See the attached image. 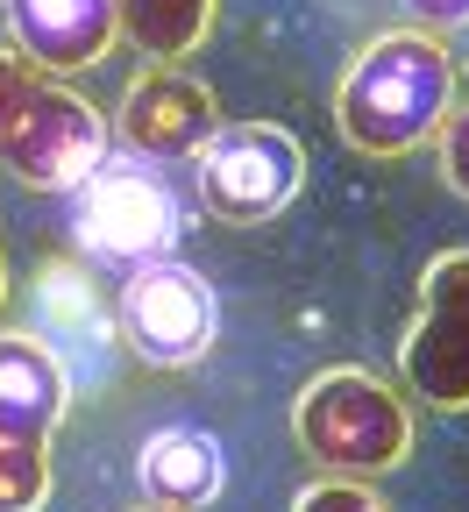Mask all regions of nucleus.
I'll use <instances>...</instances> for the list:
<instances>
[{
  "mask_svg": "<svg viewBox=\"0 0 469 512\" xmlns=\"http://www.w3.org/2000/svg\"><path fill=\"white\" fill-rule=\"evenodd\" d=\"M292 512H384V498L363 477H320L292 498Z\"/></svg>",
  "mask_w": 469,
  "mask_h": 512,
  "instance_id": "13",
  "label": "nucleus"
},
{
  "mask_svg": "<svg viewBox=\"0 0 469 512\" xmlns=\"http://www.w3.org/2000/svg\"><path fill=\"white\" fill-rule=\"evenodd\" d=\"M114 328L128 342V356L150 363V370H192L199 356L214 349L221 328V306L214 285L199 278L178 256H150V264L128 271L121 299H114Z\"/></svg>",
  "mask_w": 469,
  "mask_h": 512,
  "instance_id": "7",
  "label": "nucleus"
},
{
  "mask_svg": "<svg viewBox=\"0 0 469 512\" xmlns=\"http://www.w3.org/2000/svg\"><path fill=\"white\" fill-rule=\"evenodd\" d=\"M0 306H8V256H0Z\"/></svg>",
  "mask_w": 469,
  "mask_h": 512,
  "instance_id": "16",
  "label": "nucleus"
},
{
  "mask_svg": "<svg viewBox=\"0 0 469 512\" xmlns=\"http://www.w3.org/2000/svg\"><path fill=\"white\" fill-rule=\"evenodd\" d=\"M455 93L462 79L448 43L434 29H391L349 57L342 86H334V128L363 157H413L448 128Z\"/></svg>",
  "mask_w": 469,
  "mask_h": 512,
  "instance_id": "1",
  "label": "nucleus"
},
{
  "mask_svg": "<svg viewBox=\"0 0 469 512\" xmlns=\"http://www.w3.org/2000/svg\"><path fill=\"white\" fill-rule=\"evenodd\" d=\"M214 128H221V100L192 72H178V64L136 72L128 93H121V107H114V136L136 157H150V164H192Z\"/></svg>",
  "mask_w": 469,
  "mask_h": 512,
  "instance_id": "9",
  "label": "nucleus"
},
{
  "mask_svg": "<svg viewBox=\"0 0 469 512\" xmlns=\"http://www.w3.org/2000/svg\"><path fill=\"white\" fill-rule=\"evenodd\" d=\"M420 29H469V0H406Z\"/></svg>",
  "mask_w": 469,
  "mask_h": 512,
  "instance_id": "15",
  "label": "nucleus"
},
{
  "mask_svg": "<svg viewBox=\"0 0 469 512\" xmlns=\"http://www.w3.org/2000/svg\"><path fill=\"white\" fill-rule=\"evenodd\" d=\"M192 185H199V207L221 228H263L299 200L306 150L278 121H221L207 150L192 157Z\"/></svg>",
  "mask_w": 469,
  "mask_h": 512,
  "instance_id": "5",
  "label": "nucleus"
},
{
  "mask_svg": "<svg viewBox=\"0 0 469 512\" xmlns=\"http://www.w3.org/2000/svg\"><path fill=\"white\" fill-rule=\"evenodd\" d=\"M8 8V36L22 57H36L43 72H86L107 57L121 36V0H0Z\"/></svg>",
  "mask_w": 469,
  "mask_h": 512,
  "instance_id": "10",
  "label": "nucleus"
},
{
  "mask_svg": "<svg viewBox=\"0 0 469 512\" xmlns=\"http://www.w3.org/2000/svg\"><path fill=\"white\" fill-rule=\"evenodd\" d=\"M434 143H441V171H448V185L469 200V107H455V114H448V128H441Z\"/></svg>",
  "mask_w": 469,
  "mask_h": 512,
  "instance_id": "14",
  "label": "nucleus"
},
{
  "mask_svg": "<svg viewBox=\"0 0 469 512\" xmlns=\"http://www.w3.org/2000/svg\"><path fill=\"white\" fill-rule=\"evenodd\" d=\"M107 157V114L36 57L0 50V171L36 192H72Z\"/></svg>",
  "mask_w": 469,
  "mask_h": 512,
  "instance_id": "2",
  "label": "nucleus"
},
{
  "mask_svg": "<svg viewBox=\"0 0 469 512\" xmlns=\"http://www.w3.org/2000/svg\"><path fill=\"white\" fill-rule=\"evenodd\" d=\"M72 370L43 335H0V512H43Z\"/></svg>",
  "mask_w": 469,
  "mask_h": 512,
  "instance_id": "4",
  "label": "nucleus"
},
{
  "mask_svg": "<svg viewBox=\"0 0 469 512\" xmlns=\"http://www.w3.org/2000/svg\"><path fill=\"white\" fill-rule=\"evenodd\" d=\"M136 477H143V498L150 505H171V512H199L214 505L221 484H228V463H221V441L199 434V427H157L136 456Z\"/></svg>",
  "mask_w": 469,
  "mask_h": 512,
  "instance_id": "11",
  "label": "nucleus"
},
{
  "mask_svg": "<svg viewBox=\"0 0 469 512\" xmlns=\"http://www.w3.org/2000/svg\"><path fill=\"white\" fill-rule=\"evenodd\" d=\"M136 512H171V505H136Z\"/></svg>",
  "mask_w": 469,
  "mask_h": 512,
  "instance_id": "17",
  "label": "nucleus"
},
{
  "mask_svg": "<svg viewBox=\"0 0 469 512\" xmlns=\"http://www.w3.org/2000/svg\"><path fill=\"white\" fill-rule=\"evenodd\" d=\"M221 0H121V43L150 57V64H178L207 43Z\"/></svg>",
  "mask_w": 469,
  "mask_h": 512,
  "instance_id": "12",
  "label": "nucleus"
},
{
  "mask_svg": "<svg viewBox=\"0 0 469 512\" xmlns=\"http://www.w3.org/2000/svg\"><path fill=\"white\" fill-rule=\"evenodd\" d=\"M398 377L434 413H469V249L420 271V306L398 342Z\"/></svg>",
  "mask_w": 469,
  "mask_h": 512,
  "instance_id": "8",
  "label": "nucleus"
},
{
  "mask_svg": "<svg viewBox=\"0 0 469 512\" xmlns=\"http://www.w3.org/2000/svg\"><path fill=\"white\" fill-rule=\"evenodd\" d=\"M178 192L164 171H150V157H100L79 185H72V228L93 256H114V264H150V256H171L178 242Z\"/></svg>",
  "mask_w": 469,
  "mask_h": 512,
  "instance_id": "6",
  "label": "nucleus"
},
{
  "mask_svg": "<svg viewBox=\"0 0 469 512\" xmlns=\"http://www.w3.org/2000/svg\"><path fill=\"white\" fill-rule=\"evenodd\" d=\"M292 434L327 477H384L413 456V406L377 370H320L292 399Z\"/></svg>",
  "mask_w": 469,
  "mask_h": 512,
  "instance_id": "3",
  "label": "nucleus"
}]
</instances>
